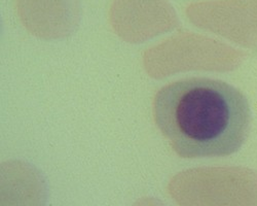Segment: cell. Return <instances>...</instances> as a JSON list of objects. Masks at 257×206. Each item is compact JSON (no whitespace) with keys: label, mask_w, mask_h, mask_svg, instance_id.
<instances>
[{"label":"cell","mask_w":257,"mask_h":206,"mask_svg":"<svg viewBox=\"0 0 257 206\" xmlns=\"http://www.w3.org/2000/svg\"><path fill=\"white\" fill-rule=\"evenodd\" d=\"M114 19L125 25L160 23L171 19V10L165 0H115Z\"/></svg>","instance_id":"cell-4"},{"label":"cell","mask_w":257,"mask_h":206,"mask_svg":"<svg viewBox=\"0 0 257 206\" xmlns=\"http://www.w3.org/2000/svg\"><path fill=\"white\" fill-rule=\"evenodd\" d=\"M173 194L183 206H257L253 181H181Z\"/></svg>","instance_id":"cell-2"},{"label":"cell","mask_w":257,"mask_h":206,"mask_svg":"<svg viewBox=\"0 0 257 206\" xmlns=\"http://www.w3.org/2000/svg\"><path fill=\"white\" fill-rule=\"evenodd\" d=\"M138 206H162V205L159 203H156L155 201H152V200H146L145 202L140 203Z\"/></svg>","instance_id":"cell-5"},{"label":"cell","mask_w":257,"mask_h":206,"mask_svg":"<svg viewBox=\"0 0 257 206\" xmlns=\"http://www.w3.org/2000/svg\"><path fill=\"white\" fill-rule=\"evenodd\" d=\"M24 21L36 28H64L78 16L77 0H18Z\"/></svg>","instance_id":"cell-3"},{"label":"cell","mask_w":257,"mask_h":206,"mask_svg":"<svg viewBox=\"0 0 257 206\" xmlns=\"http://www.w3.org/2000/svg\"><path fill=\"white\" fill-rule=\"evenodd\" d=\"M153 113L162 134L184 159L237 153L251 121L245 95L225 81L208 77L180 79L161 88Z\"/></svg>","instance_id":"cell-1"}]
</instances>
